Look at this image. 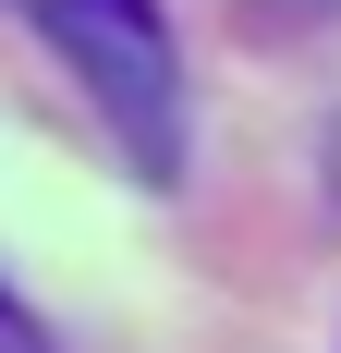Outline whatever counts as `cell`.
I'll use <instances>...</instances> for the list:
<instances>
[{"mask_svg": "<svg viewBox=\"0 0 341 353\" xmlns=\"http://www.w3.org/2000/svg\"><path fill=\"white\" fill-rule=\"evenodd\" d=\"M61 73L86 85L98 134L122 146L135 183H183V49H170V12L159 0H12Z\"/></svg>", "mask_w": 341, "mask_h": 353, "instance_id": "1", "label": "cell"}, {"mask_svg": "<svg viewBox=\"0 0 341 353\" xmlns=\"http://www.w3.org/2000/svg\"><path fill=\"white\" fill-rule=\"evenodd\" d=\"M0 353H49V329H37V305L12 281H0Z\"/></svg>", "mask_w": 341, "mask_h": 353, "instance_id": "2", "label": "cell"}]
</instances>
